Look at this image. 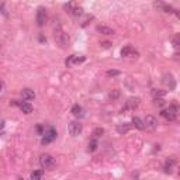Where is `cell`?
<instances>
[{"instance_id":"cell-15","label":"cell","mask_w":180,"mask_h":180,"mask_svg":"<svg viewBox=\"0 0 180 180\" xmlns=\"http://www.w3.org/2000/svg\"><path fill=\"white\" fill-rule=\"evenodd\" d=\"M129 128H131V125H129L128 122H122V124L117 125V131H118L120 134H127L129 131Z\"/></svg>"},{"instance_id":"cell-10","label":"cell","mask_w":180,"mask_h":180,"mask_svg":"<svg viewBox=\"0 0 180 180\" xmlns=\"http://www.w3.org/2000/svg\"><path fill=\"white\" fill-rule=\"evenodd\" d=\"M163 83L166 84V86H169V89H175V86H176L175 80H173V76H172L170 73L163 76Z\"/></svg>"},{"instance_id":"cell-2","label":"cell","mask_w":180,"mask_h":180,"mask_svg":"<svg viewBox=\"0 0 180 180\" xmlns=\"http://www.w3.org/2000/svg\"><path fill=\"white\" fill-rule=\"evenodd\" d=\"M54 37H55V41L59 44L62 48H65V46L69 44V37L66 35L63 32V30L60 27H56L55 28V34H54Z\"/></svg>"},{"instance_id":"cell-19","label":"cell","mask_w":180,"mask_h":180,"mask_svg":"<svg viewBox=\"0 0 180 180\" xmlns=\"http://www.w3.org/2000/svg\"><path fill=\"white\" fill-rule=\"evenodd\" d=\"M176 162L173 158H169L166 161V163H165V170L167 172V173H172V167H173V165H175Z\"/></svg>"},{"instance_id":"cell-28","label":"cell","mask_w":180,"mask_h":180,"mask_svg":"<svg viewBox=\"0 0 180 180\" xmlns=\"http://www.w3.org/2000/svg\"><path fill=\"white\" fill-rule=\"evenodd\" d=\"M102 45L104 46V48H108V46H110V42H102Z\"/></svg>"},{"instance_id":"cell-8","label":"cell","mask_w":180,"mask_h":180,"mask_svg":"<svg viewBox=\"0 0 180 180\" xmlns=\"http://www.w3.org/2000/svg\"><path fill=\"white\" fill-rule=\"evenodd\" d=\"M139 97H131L125 102V110H135L139 106Z\"/></svg>"},{"instance_id":"cell-5","label":"cell","mask_w":180,"mask_h":180,"mask_svg":"<svg viewBox=\"0 0 180 180\" xmlns=\"http://www.w3.org/2000/svg\"><path fill=\"white\" fill-rule=\"evenodd\" d=\"M44 135H45V137H44V138H42V141H41L44 145L52 142V141L56 138V131H55V128H48V131H46Z\"/></svg>"},{"instance_id":"cell-27","label":"cell","mask_w":180,"mask_h":180,"mask_svg":"<svg viewBox=\"0 0 180 180\" xmlns=\"http://www.w3.org/2000/svg\"><path fill=\"white\" fill-rule=\"evenodd\" d=\"M117 75H120L118 70H107V76H117Z\"/></svg>"},{"instance_id":"cell-21","label":"cell","mask_w":180,"mask_h":180,"mask_svg":"<svg viewBox=\"0 0 180 180\" xmlns=\"http://www.w3.org/2000/svg\"><path fill=\"white\" fill-rule=\"evenodd\" d=\"M31 180H42V170H34L31 173Z\"/></svg>"},{"instance_id":"cell-6","label":"cell","mask_w":180,"mask_h":180,"mask_svg":"<svg viewBox=\"0 0 180 180\" xmlns=\"http://www.w3.org/2000/svg\"><path fill=\"white\" fill-rule=\"evenodd\" d=\"M158 120L155 118L153 116H146V118H145V121H143V125L146 127V128H149V129H156L158 128Z\"/></svg>"},{"instance_id":"cell-9","label":"cell","mask_w":180,"mask_h":180,"mask_svg":"<svg viewBox=\"0 0 180 180\" xmlns=\"http://www.w3.org/2000/svg\"><path fill=\"white\" fill-rule=\"evenodd\" d=\"M21 97H23L24 100H34L35 99V93L31 89H24L23 92H21Z\"/></svg>"},{"instance_id":"cell-32","label":"cell","mask_w":180,"mask_h":180,"mask_svg":"<svg viewBox=\"0 0 180 180\" xmlns=\"http://www.w3.org/2000/svg\"><path fill=\"white\" fill-rule=\"evenodd\" d=\"M20 180H23V179H20Z\"/></svg>"},{"instance_id":"cell-30","label":"cell","mask_w":180,"mask_h":180,"mask_svg":"<svg viewBox=\"0 0 180 180\" xmlns=\"http://www.w3.org/2000/svg\"><path fill=\"white\" fill-rule=\"evenodd\" d=\"M0 127H3V124H1V122H0Z\"/></svg>"},{"instance_id":"cell-22","label":"cell","mask_w":180,"mask_h":180,"mask_svg":"<svg viewBox=\"0 0 180 180\" xmlns=\"http://www.w3.org/2000/svg\"><path fill=\"white\" fill-rule=\"evenodd\" d=\"M75 9H76V4H75V3H68V4H65V10H66L69 14L73 13Z\"/></svg>"},{"instance_id":"cell-1","label":"cell","mask_w":180,"mask_h":180,"mask_svg":"<svg viewBox=\"0 0 180 180\" xmlns=\"http://www.w3.org/2000/svg\"><path fill=\"white\" fill-rule=\"evenodd\" d=\"M40 165L44 169L52 170L56 166V161H55V158L52 156V155H49V153H42L41 156H40Z\"/></svg>"},{"instance_id":"cell-16","label":"cell","mask_w":180,"mask_h":180,"mask_svg":"<svg viewBox=\"0 0 180 180\" xmlns=\"http://www.w3.org/2000/svg\"><path fill=\"white\" fill-rule=\"evenodd\" d=\"M152 96L159 100V99H163V97L166 96V90H161V89H153L152 90Z\"/></svg>"},{"instance_id":"cell-24","label":"cell","mask_w":180,"mask_h":180,"mask_svg":"<svg viewBox=\"0 0 180 180\" xmlns=\"http://www.w3.org/2000/svg\"><path fill=\"white\" fill-rule=\"evenodd\" d=\"M104 134V129L103 128H96L93 131V135H94V138H99V137H102Z\"/></svg>"},{"instance_id":"cell-26","label":"cell","mask_w":180,"mask_h":180,"mask_svg":"<svg viewBox=\"0 0 180 180\" xmlns=\"http://www.w3.org/2000/svg\"><path fill=\"white\" fill-rule=\"evenodd\" d=\"M80 14H82V9L76 6V9L73 10V13H72V16H76V17H78V16H80Z\"/></svg>"},{"instance_id":"cell-7","label":"cell","mask_w":180,"mask_h":180,"mask_svg":"<svg viewBox=\"0 0 180 180\" xmlns=\"http://www.w3.org/2000/svg\"><path fill=\"white\" fill-rule=\"evenodd\" d=\"M46 23V10L44 7H40L37 11V24L40 27H42Z\"/></svg>"},{"instance_id":"cell-23","label":"cell","mask_w":180,"mask_h":180,"mask_svg":"<svg viewBox=\"0 0 180 180\" xmlns=\"http://www.w3.org/2000/svg\"><path fill=\"white\" fill-rule=\"evenodd\" d=\"M96 149H97V141L96 139H93V141L89 142V151H90V152H94Z\"/></svg>"},{"instance_id":"cell-20","label":"cell","mask_w":180,"mask_h":180,"mask_svg":"<svg viewBox=\"0 0 180 180\" xmlns=\"http://www.w3.org/2000/svg\"><path fill=\"white\" fill-rule=\"evenodd\" d=\"M121 55L122 56H129V55H137V52L132 51V48L131 46H125L121 49Z\"/></svg>"},{"instance_id":"cell-25","label":"cell","mask_w":180,"mask_h":180,"mask_svg":"<svg viewBox=\"0 0 180 180\" xmlns=\"http://www.w3.org/2000/svg\"><path fill=\"white\" fill-rule=\"evenodd\" d=\"M118 96H120V92H118V90H114V92L110 93V99H113V100L118 99Z\"/></svg>"},{"instance_id":"cell-31","label":"cell","mask_w":180,"mask_h":180,"mask_svg":"<svg viewBox=\"0 0 180 180\" xmlns=\"http://www.w3.org/2000/svg\"><path fill=\"white\" fill-rule=\"evenodd\" d=\"M0 90H1V83H0Z\"/></svg>"},{"instance_id":"cell-18","label":"cell","mask_w":180,"mask_h":180,"mask_svg":"<svg viewBox=\"0 0 180 180\" xmlns=\"http://www.w3.org/2000/svg\"><path fill=\"white\" fill-rule=\"evenodd\" d=\"M132 124H134L135 128H138V129H143L145 128V125H143V121L139 118V117H134L132 118Z\"/></svg>"},{"instance_id":"cell-14","label":"cell","mask_w":180,"mask_h":180,"mask_svg":"<svg viewBox=\"0 0 180 180\" xmlns=\"http://www.w3.org/2000/svg\"><path fill=\"white\" fill-rule=\"evenodd\" d=\"M155 7H159V9H162L163 11H166V13H173V11H175V9H173L172 6H167V4H165V3H161V1L155 3Z\"/></svg>"},{"instance_id":"cell-3","label":"cell","mask_w":180,"mask_h":180,"mask_svg":"<svg viewBox=\"0 0 180 180\" xmlns=\"http://www.w3.org/2000/svg\"><path fill=\"white\" fill-rule=\"evenodd\" d=\"M161 114L165 117L167 121H175L176 118H177V107H176L175 104H173V106H169V108L163 110Z\"/></svg>"},{"instance_id":"cell-17","label":"cell","mask_w":180,"mask_h":180,"mask_svg":"<svg viewBox=\"0 0 180 180\" xmlns=\"http://www.w3.org/2000/svg\"><path fill=\"white\" fill-rule=\"evenodd\" d=\"M20 108H21V111H23L24 114H31L32 113V106L30 103H21V104H20Z\"/></svg>"},{"instance_id":"cell-13","label":"cell","mask_w":180,"mask_h":180,"mask_svg":"<svg viewBox=\"0 0 180 180\" xmlns=\"http://www.w3.org/2000/svg\"><path fill=\"white\" fill-rule=\"evenodd\" d=\"M97 31L104 34V35H113V34H114V30L110 27H106V25H99V27H97Z\"/></svg>"},{"instance_id":"cell-11","label":"cell","mask_w":180,"mask_h":180,"mask_svg":"<svg viewBox=\"0 0 180 180\" xmlns=\"http://www.w3.org/2000/svg\"><path fill=\"white\" fill-rule=\"evenodd\" d=\"M83 60H84V56L78 58L76 55H72V56H69V59H66V65L70 66V65H73V63H82Z\"/></svg>"},{"instance_id":"cell-4","label":"cell","mask_w":180,"mask_h":180,"mask_svg":"<svg viewBox=\"0 0 180 180\" xmlns=\"http://www.w3.org/2000/svg\"><path fill=\"white\" fill-rule=\"evenodd\" d=\"M68 129H69V134L70 135L76 137V135H79L80 132H82V124H80L79 121H72V122H69Z\"/></svg>"},{"instance_id":"cell-29","label":"cell","mask_w":180,"mask_h":180,"mask_svg":"<svg viewBox=\"0 0 180 180\" xmlns=\"http://www.w3.org/2000/svg\"><path fill=\"white\" fill-rule=\"evenodd\" d=\"M37 131L40 132V134H42V125H38V127H37Z\"/></svg>"},{"instance_id":"cell-12","label":"cell","mask_w":180,"mask_h":180,"mask_svg":"<svg viewBox=\"0 0 180 180\" xmlns=\"http://www.w3.org/2000/svg\"><path fill=\"white\" fill-rule=\"evenodd\" d=\"M72 114H73L75 117H78V118H82V117L84 116L83 113V108L79 106V104H75L73 107H72Z\"/></svg>"}]
</instances>
